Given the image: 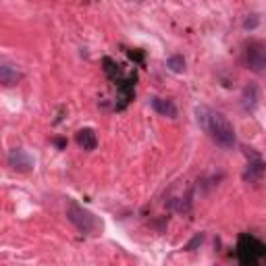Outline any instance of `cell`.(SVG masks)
Returning a JSON list of instances; mask_svg holds the SVG:
<instances>
[{
    "label": "cell",
    "mask_w": 266,
    "mask_h": 266,
    "mask_svg": "<svg viewBox=\"0 0 266 266\" xmlns=\"http://www.w3.org/2000/svg\"><path fill=\"white\" fill-rule=\"evenodd\" d=\"M260 25V17L256 15V13H252V15H248L246 19H244V27L246 29H256Z\"/></svg>",
    "instance_id": "cell-14"
},
{
    "label": "cell",
    "mask_w": 266,
    "mask_h": 266,
    "mask_svg": "<svg viewBox=\"0 0 266 266\" xmlns=\"http://www.w3.org/2000/svg\"><path fill=\"white\" fill-rule=\"evenodd\" d=\"M241 104H244L246 110H254L258 104V88L256 86H248L244 89V96H241Z\"/></svg>",
    "instance_id": "cell-11"
},
{
    "label": "cell",
    "mask_w": 266,
    "mask_h": 266,
    "mask_svg": "<svg viewBox=\"0 0 266 266\" xmlns=\"http://www.w3.org/2000/svg\"><path fill=\"white\" fill-rule=\"evenodd\" d=\"M246 65L254 73H264V69H266V46L262 42H250L248 44Z\"/></svg>",
    "instance_id": "cell-5"
},
{
    "label": "cell",
    "mask_w": 266,
    "mask_h": 266,
    "mask_svg": "<svg viewBox=\"0 0 266 266\" xmlns=\"http://www.w3.org/2000/svg\"><path fill=\"white\" fill-rule=\"evenodd\" d=\"M52 142H54V146L59 148V150H65L67 148V140H65V137H54Z\"/></svg>",
    "instance_id": "cell-16"
},
{
    "label": "cell",
    "mask_w": 266,
    "mask_h": 266,
    "mask_svg": "<svg viewBox=\"0 0 266 266\" xmlns=\"http://www.w3.org/2000/svg\"><path fill=\"white\" fill-rule=\"evenodd\" d=\"M23 73L19 69H15L13 65H0V84L4 88H15L21 84Z\"/></svg>",
    "instance_id": "cell-9"
},
{
    "label": "cell",
    "mask_w": 266,
    "mask_h": 266,
    "mask_svg": "<svg viewBox=\"0 0 266 266\" xmlns=\"http://www.w3.org/2000/svg\"><path fill=\"white\" fill-rule=\"evenodd\" d=\"M167 67H169V71H173V73H183L185 71V59L181 54H173V56H169Z\"/></svg>",
    "instance_id": "cell-12"
},
{
    "label": "cell",
    "mask_w": 266,
    "mask_h": 266,
    "mask_svg": "<svg viewBox=\"0 0 266 266\" xmlns=\"http://www.w3.org/2000/svg\"><path fill=\"white\" fill-rule=\"evenodd\" d=\"M150 104H152V108L158 114H163V117H169V119H175L177 117V106H175V102H173L171 98L154 96L152 100H150Z\"/></svg>",
    "instance_id": "cell-10"
},
{
    "label": "cell",
    "mask_w": 266,
    "mask_h": 266,
    "mask_svg": "<svg viewBox=\"0 0 266 266\" xmlns=\"http://www.w3.org/2000/svg\"><path fill=\"white\" fill-rule=\"evenodd\" d=\"M266 244L250 233H241L237 239V260L241 266H264Z\"/></svg>",
    "instance_id": "cell-3"
},
{
    "label": "cell",
    "mask_w": 266,
    "mask_h": 266,
    "mask_svg": "<svg viewBox=\"0 0 266 266\" xmlns=\"http://www.w3.org/2000/svg\"><path fill=\"white\" fill-rule=\"evenodd\" d=\"M127 52V56L137 65V67H144L146 65V52L144 50H140V48H129V50H125Z\"/></svg>",
    "instance_id": "cell-13"
},
{
    "label": "cell",
    "mask_w": 266,
    "mask_h": 266,
    "mask_svg": "<svg viewBox=\"0 0 266 266\" xmlns=\"http://www.w3.org/2000/svg\"><path fill=\"white\" fill-rule=\"evenodd\" d=\"M67 218H69V223H73L77 227V231H82L84 235H94L96 231L102 229V221H98V216H94L88 208H84L82 204H77V202L69 204Z\"/></svg>",
    "instance_id": "cell-4"
},
{
    "label": "cell",
    "mask_w": 266,
    "mask_h": 266,
    "mask_svg": "<svg viewBox=\"0 0 266 266\" xmlns=\"http://www.w3.org/2000/svg\"><path fill=\"white\" fill-rule=\"evenodd\" d=\"M8 167L17 173H29L33 169V158L29 152H25V150L15 148L13 152L8 154Z\"/></svg>",
    "instance_id": "cell-6"
},
{
    "label": "cell",
    "mask_w": 266,
    "mask_h": 266,
    "mask_svg": "<svg viewBox=\"0 0 266 266\" xmlns=\"http://www.w3.org/2000/svg\"><path fill=\"white\" fill-rule=\"evenodd\" d=\"M195 119L216 146H221L223 150H233L237 146L235 129L223 112L212 110L210 106H198L195 108Z\"/></svg>",
    "instance_id": "cell-1"
},
{
    "label": "cell",
    "mask_w": 266,
    "mask_h": 266,
    "mask_svg": "<svg viewBox=\"0 0 266 266\" xmlns=\"http://www.w3.org/2000/svg\"><path fill=\"white\" fill-rule=\"evenodd\" d=\"M75 142L77 146L86 150V152H91V150H96L98 148V135L94 129H89V127H86V129H79L75 133Z\"/></svg>",
    "instance_id": "cell-8"
},
{
    "label": "cell",
    "mask_w": 266,
    "mask_h": 266,
    "mask_svg": "<svg viewBox=\"0 0 266 266\" xmlns=\"http://www.w3.org/2000/svg\"><path fill=\"white\" fill-rule=\"evenodd\" d=\"M102 65H104L102 69H104V73H106V77L114 86H117V102H114V110H125L131 104L133 96H135V88L133 86L137 84V77H135L137 73L135 71L125 73L123 67L117 61H112L110 56H104Z\"/></svg>",
    "instance_id": "cell-2"
},
{
    "label": "cell",
    "mask_w": 266,
    "mask_h": 266,
    "mask_svg": "<svg viewBox=\"0 0 266 266\" xmlns=\"http://www.w3.org/2000/svg\"><path fill=\"white\" fill-rule=\"evenodd\" d=\"M202 241H204V235H202V233H198V235H195V237H193V239H191V241H189V244H187V246H185L183 250H185V252H193L195 248H198V246L202 244Z\"/></svg>",
    "instance_id": "cell-15"
},
{
    "label": "cell",
    "mask_w": 266,
    "mask_h": 266,
    "mask_svg": "<svg viewBox=\"0 0 266 266\" xmlns=\"http://www.w3.org/2000/svg\"><path fill=\"white\" fill-rule=\"evenodd\" d=\"M252 158H250V165L244 173V179L252 185H260L262 183V177H264V160L260 158V154L256 152H250Z\"/></svg>",
    "instance_id": "cell-7"
}]
</instances>
